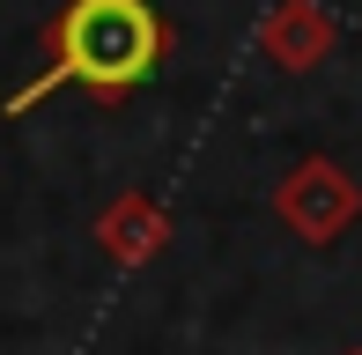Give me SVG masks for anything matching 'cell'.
<instances>
[{
  "label": "cell",
  "mask_w": 362,
  "mask_h": 355,
  "mask_svg": "<svg viewBox=\"0 0 362 355\" xmlns=\"http://www.w3.org/2000/svg\"><path fill=\"white\" fill-rule=\"evenodd\" d=\"M163 59H170V23L156 15V0H67L45 30V67L8 96V119L45 104L52 89H89L104 104H126Z\"/></svg>",
  "instance_id": "obj_1"
},
{
  "label": "cell",
  "mask_w": 362,
  "mask_h": 355,
  "mask_svg": "<svg viewBox=\"0 0 362 355\" xmlns=\"http://www.w3.org/2000/svg\"><path fill=\"white\" fill-rule=\"evenodd\" d=\"M355 215H362V185L333 156H303V163H288V178L274 185V222H281L288 237H303V245H340Z\"/></svg>",
  "instance_id": "obj_2"
},
{
  "label": "cell",
  "mask_w": 362,
  "mask_h": 355,
  "mask_svg": "<svg viewBox=\"0 0 362 355\" xmlns=\"http://www.w3.org/2000/svg\"><path fill=\"white\" fill-rule=\"evenodd\" d=\"M333 52H340V23L318 0H274V8L259 15V59H274L281 74H310Z\"/></svg>",
  "instance_id": "obj_3"
},
{
  "label": "cell",
  "mask_w": 362,
  "mask_h": 355,
  "mask_svg": "<svg viewBox=\"0 0 362 355\" xmlns=\"http://www.w3.org/2000/svg\"><path fill=\"white\" fill-rule=\"evenodd\" d=\"M96 252H104L111 267H156L163 252H170V207L156 200V192H119V200H104V215L89 222Z\"/></svg>",
  "instance_id": "obj_4"
}]
</instances>
